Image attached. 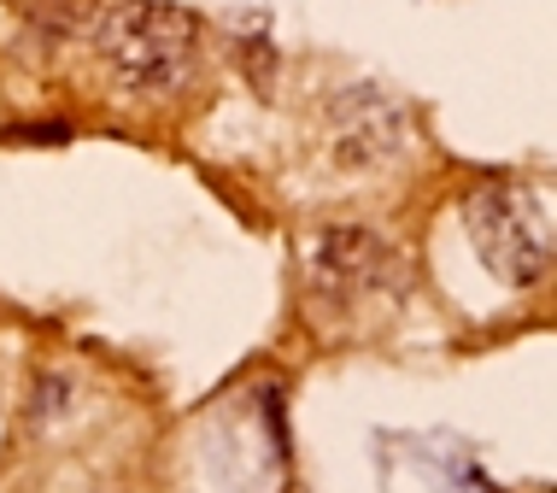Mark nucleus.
<instances>
[{"label": "nucleus", "instance_id": "obj_1", "mask_svg": "<svg viewBox=\"0 0 557 493\" xmlns=\"http://www.w3.org/2000/svg\"><path fill=\"white\" fill-rule=\"evenodd\" d=\"M200 24L171 0H117L95 24V59L117 95L159 100L188 77Z\"/></svg>", "mask_w": 557, "mask_h": 493}, {"label": "nucleus", "instance_id": "obj_2", "mask_svg": "<svg viewBox=\"0 0 557 493\" xmlns=\"http://www.w3.org/2000/svg\"><path fill=\"white\" fill-rule=\"evenodd\" d=\"M463 230L481 252L493 276H505L510 288H534L552 264V223L546 206L517 183H481L463 200Z\"/></svg>", "mask_w": 557, "mask_h": 493}, {"label": "nucleus", "instance_id": "obj_3", "mask_svg": "<svg viewBox=\"0 0 557 493\" xmlns=\"http://www.w3.org/2000/svg\"><path fill=\"white\" fill-rule=\"evenodd\" d=\"M311 294L335 311H352L364 300H382V294L405 288V259L394 242H382L375 230H329L311 242L306 259Z\"/></svg>", "mask_w": 557, "mask_h": 493}, {"label": "nucleus", "instance_id": "obj_4", "mask_svg": "<svg viewBox=\"0 0 557 493\" xmlns=\"http://www.w3.org/2000/svg\"><path fill=\"white\" fill-rule=\"evenodd\" d=\"M405 136H411L405 107L387 100L382 88H352L329 112V141H335L341 171H382L387 159L405 153Z\"/></svg>", "mask_w": 557, "mask_h": 493}]
</instances>
